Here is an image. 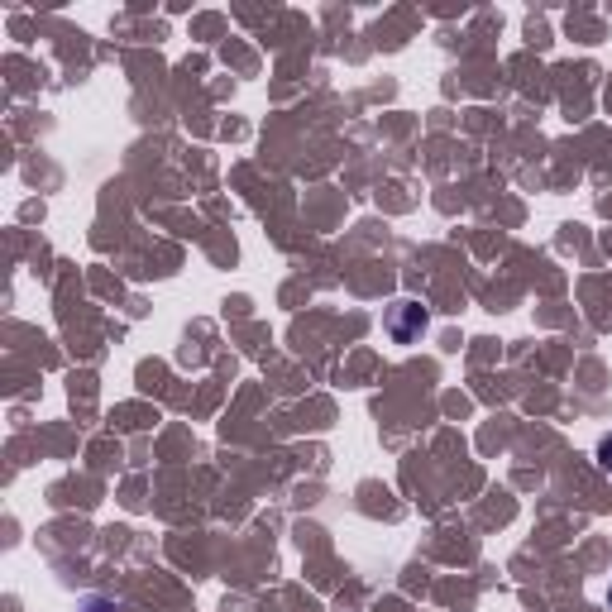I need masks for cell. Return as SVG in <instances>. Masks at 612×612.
Masks as SVG:
<instances>
[{
  "instance_id": "obj_1",
  "label": "cell",
  "mask_w": 612,
  "mask_h": 612,
  "mask_svg": "<svg viewBox=\"0 0 612 612\" xmlns=\"http://www.w3.org/2000/svg\"><path fill=\"white\" fill-rule=\"evenodd\" d=\"M426 326V311L416 302H397V316H393V340H412L416 330Z\"/></svg>"
},
{
  "instance_id": "obj_2",
  "label": "cell",
  "mask_w": 612,
  "mask_h": 612,
  "mask_svg": "<svg viewBox=\"0 0 612 612\" xmlns=\"http://www.w3.org/2000/svg\"><path fill=\"white\" fill-rule=\"evenodd\" d=\"M77 612H115V603H110V598H101V593H91V598H82V603H77Z\"/></svg>"
},
{
  "instance_id": "obj_3",
  "label": "cell",
  "mask_w": 612,
  "mask_h": 612,
  "mask_svg": "<svg viewBox=\"0 0 612 612\" xmlns=\"http://www.w3.org/2000/svg\"><path fill=\"white\" fill-rule=\"evenodd\" d=\"M598 469H603V474H612V436L598 440Z\"/></svg>"
},
{
  "instance_id": "obj_4",
  "label": "cell",
  "mask_w": 612,
  "mask_h": 612,
  "mask_svg": "<svg viewBox=\"0 0 612 612\" xmlns=\"http://www.w3.org/2000/svg\"><path fill=\"white\" fill-rule=\"evenodd\" d=\"M608 608H612V589H608Z\"/></svg>"
}]
</instances>
